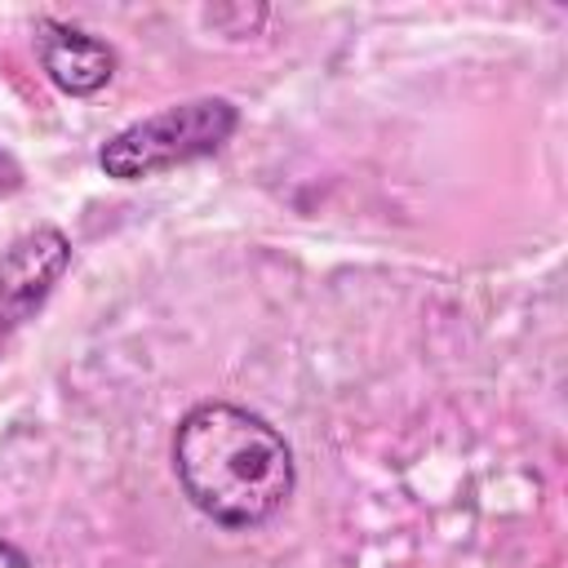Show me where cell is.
<instances>
[{
	"label": "cell",
	"mask_w": 568,
	"mask_h": 568,
	"mask_svg": "<svg viewBox=\"0 0 568 568\" xmlns=\"http://www.w3.org/2000/svg\"><path fill=\"white\" fill-rule=\"evenodd\" d=\"M40 67L62 93L89 98L111 84L115 49L71 22H40Z\"/></svg>",
	"instance_id": "277c9868"
},
{
	"label": "cell",
	"mask_w": 568,
	"mask_h": 568,
	"mask_svg": "<svg viewBox=\"0 0 568 568\" xmlns=\"http://www.w3.org/2000/svg\"><path fill=\"white\" fill-rule=\"evenodd\" d=\"M182 497L222 528H257L293 497V448L244 404L204 399L173 430Z\"/></svg>",
	"instance_id": "6da1fadb"
},
{
	"label": "cell",
	"mask_w": 568,
	"mask_h": 568,
	"mask_svg": "<svg viewBox=\"0 0 568 568\" xmlns=\"http://www.w3.org/2000/svg\"><path fill=\"white\" fill-rule=\"evenodd\" d=\"M240 129V106L226 98H191L178 106H164L146 120H133L129 129L111 133L98 151V164L115 182H142L164 169L204 160L222 151Z\"/></svg>",
	"instance_id": "7a4b0ae2"
},
{
	"label": "cell",
	"mask_w": 568,
	"mask_h": 568,
	"mask_svg": "<svg viewBox=\"0 0 568 568\" xmlns=\"http://www.w3.org/2000/svg\"><path fill=\"white\" fill-rule=\"evenodd\" d=\"M67 266H71V240L49 222L22 231L0 253V351L49 302Z\"/></svg>",
	"instance_id": "3957f363"
},
{
	"label": "cell",
	"mask_w": 568,
	"mask_h": 568,
	"mask_svg": "<svg viewBox=\"0 0 568 568\" xmlns=\"http://www.w3.org/2000/svg\"><path fill=\"white\" fill-rule=\"evenodd\" d=\"M18 186H22V169L9 151H0V195H13Z\"/></svg>",
	"instance_id": "5b68a950"
},
{
	"label": "cell",
	"mask_w": 568,
	"mask_h": 568,
	"mask_svg": "<svg viewBox=\"0 0 568 568\" xmlns=\"http://www.w3.org/2000/svg\"><path fill=\"white\" fill-rule=\"evenodd\" d=\"M0 568H36V564H31L13 541H0Z\"/></svg>",
	"instance_id": "8992f818"
}]
</instances>
